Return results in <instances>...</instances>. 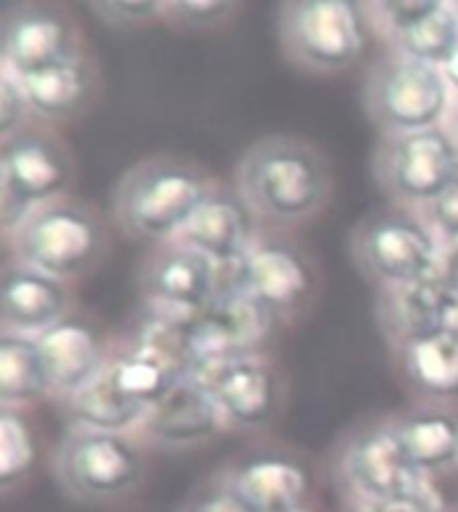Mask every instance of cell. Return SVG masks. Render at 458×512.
<instances>
[{
	"instance_id": "6da1fadb",
	"label": "cell",
	"mask_w": 458,
	"mask_h": 512,
	"mask_svg": "<svg viewBox=\"0 0 458 512\" xmlns=\"http://www.w3.org/2000/svg\"><path fill=\"white\" fill-rule=\"evenodd\" d=\"M234 185L260 223L300 226L333 199V167L306 137L268 135L242 153Z\"/></svg>"
},
{
	"instance_id": "7a4b0ae2",
	"label": "cell",
	"mask_w": 458,
	"mask_h": 512,
	"mask_svg": "<svg viewBox=\"0 0 458 512\" xmlns=\"http://www.w3.org/2000/svg\"><path fill=\"white\" fill-rule=\"evenodd\" d=\"M217 183L199 161L159 153L137 161L113 188V220L129 239L167 244L180 239Z\"/></svg>"
},
{
	"instance_id": "3957f363",
	"label": "cell",
	"mask_w": 458,
	"mask_h": 512,
	"mask_svg": "<svg viewBox=\"0 0 458 512\" xmlns=\"http://www.w3.org/2000/svg\"><path fill=\"white\" fill-rule=\"evenodd\" d=\"M349 255L367 282L381 290L416 285L442 269V242L413 207H381L351 228Z\"/></svg>"
},
{
	"instance_id": "277c9868",
	"label": "cell",
	"mask_w": 458,
	"mask_h": 512,
	"mask_svg": "<svg viewBox=\"0 0 458 512\" xmlns=\"http://www.w3.org/2000/svg\"><path fill=\"white\" fill-rule=\"evenodd\" d=\"M75 159L49 124L33 121L0 140V228L9 242L38 207L70 196Z\"/></svg>"
},
{
	"instance_id": "5b68a950",
	"label": "cell",
	"mask_w": 458,
	"mask_h": 512,
	"mask_svg": "<svg viewBox=\"0 0 458 512\" xmlns=\"http://www.w3.org/2000/svg\"><path fill=\"white\" fill-rule=\"evenodd\" d=\"M6 244L14 261L73 285L100 266L110 236L94 204L65 196L38 207Z\"/></svg>"
},
{
	"instance_id": "8992f818",
	"label": "cell",
	"mask_w": 458,
	"mask_h": 512,
	"mask_svg": "<svg viewBox=\"0 0 458 512\" xmlns=\"http://www.w3.org/2000/svg\"><path fill=\"white\" fill-rule=\"evenodd\" d=\"M365 3L351 0H292L279 6V46L303 73H346L367 49Z\"/></svg>"
},
{
	"instance_id": "52a82bcc",
	"label": "cell",
	"mask_w": 458,
	"mask_h": 512,
	"mask_svg": "<svg viewBox=\"0 0 458 512\" xmlns=\"http://www.w3.org/2000/svg\"><path fill=\"white\" fill-rule=\"evenodd\" d=\"M51 472L73 502L113 504L140 488L145 448L137 435L70 427L54 451Z\"/></svg>"
},
{
	"instance_id": "ba28073f",
	"label": "cell",
	"mask_w": 458,
	"mask_h": 512,
	"mask_svg": "<svg viewBox=\"0 0 458 512\" xmlns=\"http://www.w3.org/2000/svg\"><path fill=\"white\" fill-rule=\"evenodd\" d=\"M453 89L442 68L386 49L370 62L365 76V110L375 129L408 135L448 121Z\"/></svg>"
},
{
	"instance_id": "9c48e42d",
	"label": "cell",
	"mask_w": 458,
	"mask_h": 512,
	"mask_svg": "<svg viewBox=\"0 0 458 512\" xmlns=\"http://www.w3.org/2000/svg\"><path fill=\"white\" fill-rule=\"evenodd\" d=\"M335 478L357 507L405 499H442L434 488V478L410 462L386 419L362 424L343 437L335 456Z\"/></svg>"
},
{
	"instance_id": "30bf717a",
	"label": "cell",
	"mask_w": 458,
	"mask_h": 512,
	"mask_svg": "<svg viewBox=\"0 0 458 512\" xmlns=\"http://www.w3.org/2000/svg\"><path fill=\"white\" fill-rule=\"evenodd\" d=\"M373 177L394 204L424 210L458 180V140L445 124L381 137L373 151Z\"/></svg>"
},
{
	"instance_id": "8fae6325",
	"label": "cell",
	"mask_w": 458,
	"mask_h": 512,
	"mask_svg": "<svg viewBox=\"0 0 458 512\" xmlns=\"http://www.w3.org/2000/svg\"><path fill=\"white\" fill-rule=\"evenodd\" d=\"M137 290L148 314L193 322L215 301L217 263L180 239L156 244L137 269Z\"/></svg>"
},
{
	"instance_id": "7c38bea8",
	"label": "cell",
	"mask_w": 458,
	"mask_h": 512,
	"mask_svg": "<svg viewBox=\"0 0 458 512\" xmlns=\"http://www.w3.org/2000/svg\"><path fill=\"white\" fill-rule=\"evenodd\" d=\"M3 68L19 78L65 65L86 54L73 11L59 3H9L0 22Z\"/></svg>"
},
{
	"instance_id": "4fadbf2b",
	"label": "cell",
	"mask_w": 458,
	"mask_h": 512,
	"mask_svg": "<svg viewBox=\"0 0 458 512\" xmlns=\"http://www.w3.org/2000/svg\"><path fill=\"white\" fill-rule=\"evenodd\" d=\"M247 293L276 319L300 317L317 295V269L298 244L282 234L263 231L244 255Z\"/></svg>"
},
{
	"instance_id": "5bb4252c",
	"label": "cell",
	"mask_w": 458,
	"mask_h": 512,
	"mask_svg": "<svg viewBox=\"0 0 458 512\" xmlns=\"http://www.w3.org/2000/svg\"><path fill=\"white\" fill-rule=\"evenodd\" d=\"M193 376L215 397L228 427L266 429L284 408V378L263 354L215 362Z\"/></svg>"
},
{
	"instance_id": "9a60e30c",
	"label": "cell",
	"mask_w": 458,
	"mask_h": 512,
	"mask_svg": "<svg viewBox=\"0 0 458 512\" xmlns=\"http://www.w3.org/2000/svg\"><path fill=\"white\" fill-rule=\"evenodd\" d=\"M367 19L389 49L445 68L458 51L456 6L445 0H386L365 3Z\"/></svg>"
},
{
	"instance_id": "2e32d148",
	"label": "cell",
	"mask_w": 458,
	"mask_h": 512,
	"mask_svg": "<svg viewBox=\"0 0 458 512\" xmlns=\"http://www.w3.org/2000/svg\"><path fill=\"white\" fill-rule=\"evenodd\" d=\"M274 325L276 319L250 293L217 295L188 330L193 370L258 354Z\"/></svg>"
},
{
	"instance_id": "e0dca14e",
	"label": "cell",
	"mask_w": 458,
	"mask_h": 512,
	"mask_svg": "<svg viewBox=\"0 0 458 512\" xmlns=\"http://www.w3.org/2000/svg\"><path fill=\"white\" fill-rule=\"evenodd\" d=\"M73 314V287L9 258L0 277V333L43 336Z\"/></svg>"
},
{
	"instance_id": "ac0fdd59",
	"label": "cell",
	"mask_w": 458,
	"mask_h": 512,
	"mask_svg": "<svg viewBox=\"0 0 458 512\" xmlns=\"http://www.w3.org/2000/svg\"><path fill=\"white\" fill-rule=\"evenodd\" d=\"M225 427L228 421L217 400L191 373L161 403L150 408L134 435L156 448L188 451L215 440Z\"/></svg>"
},
{
	"instance_id": "d6986e66",
	"label": "cell",
	"mask_w": 458,
	"mask_h": 512,
	"mask_svg": "<svg viewBox=\"0 0 458 512\" xmlns=\"http://www.w3.org/2000/svg\"><path fill=\"white\" fill-rule=\"evenodd\" d=\"M378 322L392 349L418 336L458 328V282L440 269L416 285L381 290Z\"/></svg>"
},
{
	"instance_id": "ffe728a7",
	"label": "cell",
	"mask_w": 458,
	"mask_h": 512,
	"mask_svg": "<svg viewBox=\"0 0 458 512\" xmlns=\"http://www.w3.org/2000/svg\"><path fill=\"white\" fill-rule=\"evenodd\" d=\"M263 223L250 210L236 185H220L212 191L196 218L185 226L180 242L204 252L215 263H228L242 258L263 234Z\"/></svg>"
},
{
	"instance_id": "44dd1931",
	"label": "cell",
	"mask_w": 458,
	"mask_h": 512,
	"mask_svg": "<svg viewBox=\"0 0 458 512\" xmlns=\"http://www.w3.org/2000/svg\"><path fill=\"white\" fill-rule=\"evenodd\" d=\"M38 344L54 381V397L65 403L105 368L113 341L89 317L70 314L38 336Z\"/></svg>"
},
{
	"instance_id": "7402d4cb",
	"label": "cell",
	"mask_w": 458,
	"mask_h": 512,
	"mask_svg": "<svg viewBox=\"0 0 458 512\" xmlns=\"http://www.w3.org/2000/svg\"><path fill=\"white\" fill-rule=\"evenodd\" d=\"M386 424L410 462L429 478L458 467V411L448 403L421 400L413 408L386 416Z\"/></svg>"
},
{
	"instance_id": "603a6c76",
	"label": "cell",
	"mask_w": 458,
	"mask_h": 512,
	"mask_svg": "<svg viewBox=\"0 0 458 512\" xmlns=\"http://www.w3.org/2000/svg\"><path fill=\"white\" fill-rule=\"evenodd\" d=\"M228 475L260 512L306 510L311 480L306 467L282 451H255L236 459Z\"/></svg>"
},
{
	"instance_id": "cb8c5ba5",
	"label": "cell",
	"mask_w": 458,
	"mask_h": 512,
	"mask_svg": "<svg viewBox=\"0 0 458 512\" xmlns=\"http://www.w3.org/2000/svg\"><path fill=\"white\" fill-rule=\"evenodd\" d=\"M35 121H70L89 113L100 100L102 78L94 57L86 51L65 65L22 78Z\"/></svg>"
},
{
	"instance_id": "d4e9b609",
	"label": "cell",
	"mask_w": 458,
	"mask_h": 512,
	"mask_svg": "<svg viewBox=\"0 0 458 512\" xmlns=\"http://www.w3.org/2000/svg\"><path fill=\"white\" fill-rule=\"evenodd\" d=\"M392 352L405 384L421 400L450 403L458 397V328L418 336Z\"/></svg>"
},
{
	"instance_id": "484cf974",
	"label": "cell",
	"mask_w": 458,
	"mask_h": 512,
	"mask_svg": "<svg viewBox=\"0 0 458 512\" xmlns=\"http://www.w3.org/2000/svg\"><path fill=\"white\" fill-rule=\"evenodd\" d=\"M51 395L54 381L38 338L0 333V405L22 411Z\"/></svg>"
},
{
	"instance_id": "4316f807",
	"label": "cell",
	"mask_w": 458,
	"mask_h": 512,
	"mask_svg": "<svg viewBox=\"0 0 458 512\" xmlns=\"http://www.w3.org/2000/svg\"><path fill=\"white\" fill-rule=\"evenodd\" d=\"M38 448L30 421L19 408H0V491L9 496L35 470Z\"/></svg>"
},
{
	"instance_id": "83f0119b",
	"label": "cell",
	"mask_w": 458,
	"mask_h": 512,
	"mask_svg": "<svg viewBox=\"0 0 458 512\" xmlns=\"http://www.w3.org/2000/svg\"><path fill=\"white\" fill-rule=\"evenodd\" d=\"M242 3L228 0H167L164 22L180 33H212L242 14Z\"/></svg>"
},
{
	"instance_id": "f1b7e54d",
	"label": "cell",
	"mask_w": 458,
	"mask_h": 512,
	"mask_svg": "<svg viewBox=\"0 0 458 512\" xmlns=\"http://www.w3.org/2000/svg\"><path fill=\"white\" fill-rule=\"evenodd\" d=\"M177 512H260L247 496L239 491L228 470H217L199 480L185 494L183 504Z\"/></svg>"
},
{
	"instance_id": "f546056e",
	"label": "cell",
	"mask_w": 458,
	"mask_h": 512,
	"mask_svg": "<svg viewBox=\"0 0 458 512\" xmlns=\"http://www.w3.org/2000/svg\"><path fill=\"white\" fill-rule=\"evenodd\" d=\"M89 11L116 33H134L164 22L161 0H105V3H89Z\"/></svg>"
},
{
	"instance_id": "4dcf8cb0",
	"label": "cell",
	"mask_w": 458,
	"mask_h": 512,
	"mask_svg": "<svg viewBox=\"0 0 458 512\" xmlns=\"http://www.w3.org/2000/svg\"><path fill=\"white\" fill-rule=\"evenodd\" d=\"M33 121V105L27 100L22 78L9 68H0V140L17 135Z\"/></svg>"
},
{
	"instance_id": "1f68e13d",
	"label": "cell",
	"mask_w": 458,
	"mask_h": 512,
	"mask_svg": "<svg viewBox=\"0 0 458 512\" xmlns=\"http://www.w3.org/2000/svg\"><path fill=\"white\" fill-rule=\"evenodd\" d=\"M424 218L429 220V226L437 234L442 244L456 242L458 239V180L450 183L437 199L426 204Z\"/></svg>"
},
{
	"instance_id": "d6a6232c",
	"label": "cell",
	"mask_w": 458,
	"mask_h": 512,
	"mask_svg": "<svg viewBox=\"0 0 458 512\" xmlns=\"http://www.w3.org/2000/svg\"><path fill=\"white\" fill-rule=\"evenodd\" d=\"M445 510L442 499H405V502L386 504H362L357 512H440Z\"/></svg>"
},
{
	"instance_id": "836d02e7",
	"label": "cell",
	"mask_w": 458,
	"mask_h": 512,
	"mask_svg": "<svg viewBox=\"0 0 458 512\" xmlns=\"http://www.w3.org/2000/svg\"><path fill=\"white\" fill-rule=\"evenodd\" d=\"M442 269L458 279V239L442 244Z\"/></svg>"
},
{
	"instance_id": "e575fe53",
	"label": "cell",
	"mask_w": 458,
	"mask_h": 512,
	"mask_svg": "<svg viewBox=\"0 0 458 512\" xmlns=\"http://www.w3.org/2000/svg\"><path fill=\"white\" fill-rule=\"evenodd\" d=\"M442 73H445L450 89H453V94H456L458 92V51L450 57V62L442 68Z\"/></svg>"
},
{
	"instance_id": "d590c367",
	"label": "cell",
	"mask_w": 458,
	"mask_h": 512,
	"mask_svg": "<svg viewBox=\"0 0 458 512\" xmlns=\"http://www.w3.org/2000/svg\"><path fill=\"white\" fill-rule=\"evenodd\" d=\"M445 126L450 129V135L458 140V92L453 94V102H450V113H448V121H445Z\"/></svg>"
},
{
	"instance_id": "8d00e7d4",
	"label": "cell",
	"mask_w": 458,
	"mask_h": 512,
	"mask_svg": "<svg viewBox=\"0 0 458 512\" xmlns=\"http://www.w3.org/2000/svg\"><path fill=\"white\" fill-rule=\"evenodd\" d=\"M440 512H458V510H450V507H445V510H440Z\"/></svg>"
},
{
	"instance_id": "74e56055",
	"label": "cell",
	"mask_w": 458,
	"mask_h": 512,
	"mask_svg": "<svg viewBox=\"0 0 458 512\" xmlns=\"http://www.w3.org/2000/svg\"><path fill=\"white\" fill-rule=\"evenodd\" d=\"M453 6H456V17H458V0H456V3H453Z\"/></svg>"
},
{
	"instance_id": "f35d334b",
	"label": "cell",
	"mask_w": 458,
	"mask_h": 512,
	"mask_svg": "<svg viewBox=\"0 0 458 512\" xmlns=\"http://www.w3.org/2000/svg\"><path fill=\"white\" fill-rule=\"evenodd\" d=\"M298 512H309V507H306V510H298Z\"/></svg>"
}]
</instances>
